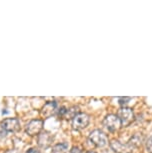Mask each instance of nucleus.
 <instances>
[{"label": "nucleus", "instance_id": "nucleus-11", "mask_svg": "<svg viewBox=\"0 0 152 153\" xmlns=\"http://www.w3.org/2000/svg\"><path fill=\"white\" fill-rule=\"evenodd\" d=\"M68 150V144L67 143H58L55 146H53L52 152L51 153H66Z\"/></svg>", "mask_w": 152, "mask_h": 153}, {"label": "nucleus", "instance_id": "nucleus-10", "mask_svg": "<svg viewBox=\"0 0 152 153\" xmlns=\"http://www.w3.org/2000/svg\"><path fill=\"white\" fill-rule=\"evenodd\" d=\"M143 142V136L140 133H135L132 137L130 138V140L128 141V144L132 148H137L142 144Z\"/></svg>", "mask_w": 152, "mask_h": 153}, {"label": "nucleus", "instance_id": "nucleus-1", "mask_svg": "<svg viewBox=\"0 0 152 153\" xmlns=\"http://www.w3.org/2000/svg\"><path fill=\"white\" fill-rule=\"evenodd\" d=\"M88 139H89V141L94 146L98 147V148L105 147L108 144V137L106 136V134L104 132H102L101 130H99V129L91 131Z\"/></svg>", "mask_w": 152, "mask_h": 153}, {"label": "nucleus", "instance_id": "nucleus-17", "mask_svg": "<svg viewBox=\"0 0 152 153\" xmlns=\"http://www.w3.org/2000/svg\"><path fill=\"white\" fill-rule=\"evenodd\" d=\"M26 153H41V152H40V150H38L37 148H35V147H32V148L28 149Z\"/></svg>", "mask_w": 152, "mask_h": 153}, {"label": "nucleus", "instance_id": "nucleus-14", "mask_svg": "<svg viewBox=\"0 0 152 153\" xmlns=\"http://www.w3.org/2000/svg\"><path fill=\"white\" fill-rule=\"evenodd\" d=\"M66 111H67V108L64 107V106H62V107H60L59 109H57V112H58V115L60 117H64L65 114H66Z\"/></svg>", "mask_w": 152, "mask_h": 153}, {"label": "nucleus", "instance_id": "nucleus-12", "mask_svg": "<svg viewBox=\"0 0 152 153\" xmlns=\"http://www.w3.org/2000/svg\"><path fill=\"white\" fill-rule=\"evenodd\" d=\"M79 113H80L79 108L77 107V106H73V107H71V108H67L66 114H65L64 118H66V119H73V118Z\"/></svg>", "mask_w": 152, "mask_h": 153}, {"label": "nucleus", "instance_id": "nucleus-6", "mask_svg": "<svg viewBox=\"0 0 152 153\" xmlns=\"http://www.w3.org/2000/svg\"><path fill=\"white\" fill-rule=\"evenodd\" d=\"M5 132H17L20 129V121L17 118H6L0 123Z\"/></svg>", "mask_w": 152, "mask_h": 153}, {"label": "nucleus", "instance_id": "nucleus-4", "mask_svg": "<svg viewBox=\"0 0 152 153\" xmlns=\"http://www.w3.org/2000/svg\"><path fill=\"white\" fill-rule=\"evenodd\" d=\"M117 116H118V118L120 119L121 125L124 126V127L130 125L134 120L133 110L131 108H128V107H122L121 109H119Z\"/></svg>", "mask_w": 152, "mask_h": 153}, {"label": "nucleus", "instance_id": "nucleus-18", "mask_svg": "<svg viewBox=\"0 0 152 153\" xmlns=\"http://www.w3.org/2000/svg\"><path fill=\"white\" fill-rule=\"evenodd\" d=\"M86 153H96V152L95 151H87Z\"/></svg>", "mask_w": 152, "mask_h": 153}, {"label": "nucleus", "instance_id": "nucleus-8", "mask_svg": "<svg viewBox=\"0 0 152 153\" xmlns=\"http://www.w3.org/2000/svg\"><path fill=\"white\" fill-rule=\"evenodd\" d=\"M110 147L116 153H131L133 149L128 143H122L118 140H113L110 142Z\"/></svg>", "mask_w": 152, "mask_h": 153}, {"label": "nucleus", "instance_id": "nucleus-13", "mask_svg": "<svg viewBox=\"0 0 152 153\" xmlns=\"http://www.w3.org/2000/svg\"><path fill=\"white\" fill-rule=\"evenodd\" d=\"M146 149L148 152L152 153V136H150L146 141Z\"/></svg>", "mask_w": 152, "mask_h": 153}, {"label": "nucleus", "instance_id": "nucleus-3", "mask_svg": "<svg viewBox=\"0 0 152 153\" xmlns=\"http://www.w3.org/2000/svg\"><path fill=\"white\" fill-rule=\"evenodd\" d=\"M103 124L106 127V129L110 132H115L117 130H119L120 127L122 126L121 122H120V119L115 114L107 115L104 118V120H103Z\"/></svg>", "mask_w": 152, "mask_h": 153}, {"label": "nucleus", "instance_id": "nucleus-2", "mask_svg": "<svg viewBox=\"0 0 152 153\" xmlns=\"http://www.w3.org/2000/svg\"><path fill=\"white\" fill-rule=\"evenodd\" d=\"M43 126H44V121L41 119H33L29 123H27L25 127V132L29 136H38L41 133Z\"/></svg>", "mask_w": 152, "mask_h": 153}, {"label": "nucleus", "instance_id": "nucleus-15", "mask_svg": "<svg viewBox=\"0 0 152 153\" xmlns=\"http://www.w3.org/2000/svg\"><path fill=\"white\" fill-rule=\"evenodd\" d=\"M130 100V98L129 97H121V98H119V104L120 105H125V104H127V101Z\"/></svg>", "mask_w": 152, "mask_h": 153}, {"label": "nucleus", "instance_id": "nucleus-16", "mask_svg": "<svg viewBox=\"0 0 152 153\" xmlns=\"http://www.w3.org/2000/svg\"><path fill=\"white\" fill-rule=\"evenodd\" d=\"M70 153H84V152H83V150L81 148H79V147H73V148L70 150Z\"/></svg>", "mask_w": 152, "mask_h": 153}, {"label": "nucleus", "instance_id": "nucleus-9", "mask_svg": "<svg viewBox=\"0 0 152 153\" xmlns=\"http://www.w3.org/2000/svg\"><path fill=\"white\" fill-rule=\"evenodd\" d=\"M57 111V102L56 101H49L46 104H44V106L42 107L40 114L43 118H49L52 115L55 114V112Z\"/></svg>", "mask_w": 152, "mask_h": 153}, {"label": "nucleus", "instance_id": "nucleus-7", "mask_svg": "<svg viewBox=\"0 0 152 153\" xmlns=\"http://www.w3.org/2000/svg\"><path fill=\"white\" fill-rule=\"evenodd\" d=\"M52 141H53V136L51 135V133L47 131L41 132L38 135V137H37V144L42 149H47L48 147H50Z\"/></svg>", "mask_w": 152, "mask_h": 153}, {"label": "nucleus", "instance_id": "nucleus-5", "mask_svg": "<svg viewBox=\"0 0 152 153\" xmlns=\"http://www.w3.org/2000/svg\"><path fill=\"white\" fill-rule=\"evenodd\" d=\"M90 117L86 113H79L72 119V127L76 130H81L89 125Z\"/></svg>", "mask_w": 152, "mask_h": 153}]
</instances>
